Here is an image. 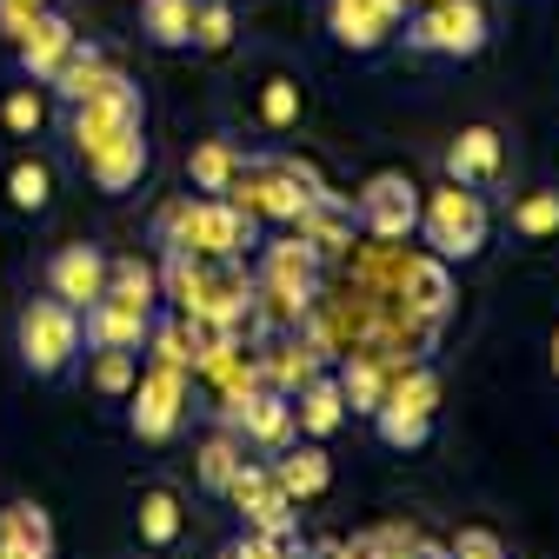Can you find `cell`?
<instances>
[{
  "label": "cell",
  "mask_w": 559,
  "mask_h": 559,
  "mask_svg": "<svg viewBox=\"0 0 559 559\" xmlns=\"http://www.w3.org/2000/svg\"><path fill=\"white\" fill-rule=\"evenodd\" d=\"M154 247H187L200 260H247L260 247V221L234 193H180L154 214Z\"/></svg>",
  "instance_id": "obj_1"
},
{
  "label": "cell",
  "mask_w": 559,
  "mask_h": 559,
  "mask_svg": "<svg viewBox=\"0 0 559 559\" xmlns=\"http://www.w3.org/2000/svg\"><path fill=\"white\" fill-rule=\"evenodd\" d=\"M486 40H493L486 0H413L406 21H400V47L433 53V60H473Z\"/></svg>",
  "instance_id": "obj_2"
},
{
  "label": "cell",
  "mask_w": 559,
  "mask_h": 559,
  "mask_svg": "<svg viewBox=\"0 0 559 559\" xmlns=\"http://www.w3.org/2000/svg\"><path fill=\"white\" fill-rule=\"evenodd\" d=\"M14 354H21V367L34 373V380H67L81 367V307H67V300H27L21 313H14Z\"/></svg>",
  "instance_id": "obj_3"
},
{
  "label": "cell",
  "mask_w": 559,
  "mask_h": 559,
  "mask_svg": "<svg viewBox=\"0 0 559 559\" xmlns=\"http://www.w3.org/2000/svg\"><path fill=\"white\" fill-rule=\"evenodd\" d=\"M486 234H493L486 193H473V187H460V180L419 193V240H427L447 266H453V260H460V266L479 260V253H486Z\"/></svg>",
  "instance_id": "obj_4"
},
{
  "label": "cell",
  "mask_w": 559,
  "mask_h": 559,
  "mask_svg": "<svg viewBox=\"0 0 559 559\" xmlns=\"http://www.w3.org/2000/svg\"><path fill=\"white\" fill-rule=\"evenodd\" d=\"M140 127H147V100H140V87L127 74H114V67L81 100H67V140H74V160L107 147V140H120V133H140Z\"/></svg>",
  "instance_id": "obj_5"
},
{
  "label": "cell",
  "mask_w": 559,
  "mask_h": 559,
  "mask_svg": "<svg viewBox=\"0 0 559 559\" xmlns=\"http://www.w3.org/2000/svg\"><path fill=\"white\" fill-rule=\"evenodd\" d=\"M320 260L326 253L313 240H300V234H280V240L253 247V300H280L300 320V307L320 294Z\"/></svg>",
  "instance_id": "obj_6"
},
{
  "label": "cell",
  "mask_w": 559,
  "mask_h": 559,
  "mask_svg": "<svg viewBox=\"0 0 559 559\" xmlns=\"http://www.w3.org/2000/svg\"><path fill=\"white\" fill-rule=\"evenodd\" d=\"M187 406H193V373L187 367L140 360V380L127 393V427H133V440H147V447L174 440L180 419H187Z\"/></svg>",
  "instance_id": "obj_7"
},
{
  "label": "cell",
  "mask_w": 559,
  "mask_h": 559,
  "mask_svg": "<svg viewBox=\"0 0 559 559\" xmlns=\"http://www.w3.org/2000/svg\"><path fill=\"white\" fill-rule=\"evenodd\" d=\"M433 406H440V373H433V367H406V373L386 386L380 413H373V433H380L393 453H413V447L433 440Z\"/></svg>",
  "instance_id": "obj_8"
},
{
  "label": "cell",
  "mask_w": 559,
  "mask_h": 559,
  "mask_svg": "<svg viewBox=\"0 0 559 559\" xmlns=\"http://www.w3.org/2000/svg\"><path fill=\"white\" fill-rule=\"evenodd\" d=\"M221 427H234L240 433V447L247 453H260V460H273V453H287L294 440H300V419H294V393H280V386H253V393H240L234 406H221Z\"/></svg>",
  "instance_id": "obj_9"
},
{
  "label": "cell",
  "mask_w": 559,
  "mask_h": 559,
  "mask_svg": "<svg viewBox=\"0 0 559 559\" xmlns=\"http://www.w3.org/2000/svg\"><path fill=\"white\" fill-rule=\"evenodd\" d=\"M413 0H320V27L346 47V53H380L400 40Z\"/></svg>",
  "instance_id": "obj_10"
},
{
  "label": "cell",
  "mask_w": 559,
  "mask_h": 559,
  "mask_svg": "<svg viewBox=\"0 0 559 559\" xmlns=\"http://www.w3.org/2000/svg\"><path fill=\"white\" fill-rule=\"evenodd\" d=\"M227 500L240 507L247 533H266V539L300 546V513H294V500L273 486V466H266V460H240V473H234V486H227Z\"/></svg>",
  "instance_id": "obj_11"
},
{
  "label": "cell",
  "mask_w": 559,
  "mask_h": 559,
  "mask_svg": "<svg viewBox=\"0 0 559 559\" xmlns=\"http://www.w3.org/2000/svg\"><path fill=\"white\" fill-rule=\"evenodd\" d=\"M354 221H360V234H373L386 247L406 240V234H419V187L406 174H373L354 193Z\"/></svg>",
  "instance_id": "obj_12"
},
{
  "label": "cell",
  "mask_w": 559,
  "mask_h": 559,
  "mask_svg": "<svg viewBox=\"0 0 559 559\" xmlns=\"http://www.w3.org/2000/svg\"><path fill=\"white\" fill-rule=\"evenodd\" d=\"M107 266H114L107 247H94V240H67V247L47 260V294L67 300V307H94V300L107 294Z\"/></svg>",
  "instance_id": "obj_13"
},
{
  "label": "cell",
  "mask_w": 559,
  "mask_h": 559,
  "mask_svg": "<svg viewBox=\"0 0 559 559\" xmlns=\"http://www.w3.org/2000/svg\"><path fill=\"white\" fill-rule=\"evenodd\" d=\"M447 180H460V187H473V193H486V187H500L507 180V133L500 127H460L453 133V147H447Z\"/></svg>",
  "instance_id": "obj_14"
},
{
  "label": "cell",
  "mask_w": 559,
  "mask_h": 559,
  "mask_svg": "<svg viewBox=\"0 0 559 559\" xmlns=\"http://www.w3.org/2000/svg\"><path fill=\"white\" fill-rule=\"evenodd\" d=\"M147 326H154V313L120 307L107 294L94 307H81V346L87 354H140V346H147Z\"/></svg>",
  "instance_id": "obj_15"
},
{
  "label": "cell",
  "mask_w": 559,
  "mask_h": 559,
  "mask_svg": "<svg viewBox=\"0 0 559 559\" xmlns=\"http://www.w3.org/2000/svg\"><path fill=\"white\" fill-rule=\"evenodd\" d=\"M81 34H74V21L67 14H53V8H40V21L14 40V67H21V81H34V87H47V74L67 60V47H74Z\"/></svg>",
  "instance_id": "obj_16"
},
{
  "label": "cell",
  "mask_w": 559,
  "mask_h": 559,
  "mask_svg": "<svg viewBox=\"0 0 559 559\" xmlns=\"http://www.w3.org/2000/svg\"><path fill=\"white\" fill-rule=\"evenodd\" d=\"M147 127L140 133H120V140H107V147H94V154H81V167H87V180L100 187V193H133L140 180H147Z\"/></svg>",
  "instance_id": "obj_17"
},
{
  "label": "cell",
  "mask_w": 559,
  "mask_h": 559,
  "mask_svg": "<svg viewBox=\"0 0 559 559\" xmlns=\"http://www.w3.org/2000/svg\"><path fill=\"white\" fill-rule=\"evenodd\" d=\"M266 466H273V486H280V493H287L294 507H300V500H320L326 486H333V460H326L320 440H307V447L294 440L287 453H273Z\"/></svg>",
  "instance_id": "obj_18"
},
{
  "label": "cell",
  "mask_w": 559,
  "mask_h": 559,
  "mask_svg": "<svg viewBox=\"0 0 559 559\" xmlns=\"http://www.w3.org/2000/svg\"><path fill=\"white\" fill-rule=\"evenodd\" d=\"M294 419H300V440H333L346 427V400L333 373H307L294 386Z\"/></svg>",
  "instance_id": "obj_19"
},
{
  "label": "cell",
  "mask_w": 559,
  "mask_h": 559,
  "mask_svg": "<svg viewBox=\"0 0 559 559\" xmlns=\"http://www.w3.org/2000/svg\"><path fill=\"white\" fill-rule=\"evenodd\" d=\"M400 294H406V307L419 313V320H447L453 313V273H447V260L440 253H427V260H406V273H400Z\"/></svg>",
  "instance_id": "obj_20"
},
{
  "label": "cell",
  "mask_w": 559,
  "mask_h": 559,
  "mask_svg": "<svg viewBox=\"0 0 559 559\" xmlns=\"http://www.w3.org/2000/svg\"><path fill=\"white\" fill-rule=\"evenodd\" d=\"M0 559H53V520L34 500L0 507Z\"/></svg>",
  "instance_id": "obj_21"
},
{
  "label": "cell",
  "mask_w": 559,
  "mask_h": 559,
  "mask_svg": "<svg viewBox=\"0 0 559 559\" xmlns=\"http://www.w3.org/2000/svg\"><path fill=\"white\" fill-rule=\"evenodd\" d=\"M0 187H8V206H14V214H27V221L53 206V167L40 154H14L8 174H0Z\"/></svg>",
  "instance_id": "obj_22"
},
{
  "label": "cell",
  "mask_w": 559,
  "mask_h": 559,
  "mask_svg": "<svg viewBox=\"0 0 559 559\" xmlns=\"http://www.w3.org/2000/svg\"><path fill=\"white\" fill-rule=\"evenodd\" d=\"M107 300L140 307V313H160V266L140 260V253H120V260L107 266Z\"/></svg>",
  "instance_id": "obj_23"
},
{
  "label": "cell",
  "mask_w": 559,
  "mask_h": 559,
  "mask_svg": "<svg viewBox=\"0 0 559 559\" xmlns=\"http://www.w3.org/2000/svg\"><path fill=\"white\" fill-rule=\"evenodd\" d=\"M240 167H247V154L234 147V140H200V147L187 154V180H193V193H234Z\"/></svg>",
  "instance_id": "obj_24"
},
{
  "label": "cell",
  "mask_w": 559,
  "mask_h": 559,
  "mask_svg": "<svg viewBox=\"0 0 559 559\" xmlns=\"http://www.w3.org/2000/svg\"><path fill=\"white\" fill-rule=\"evenodd\" d=\"M180 526H187L180 493H174V486H147V493H140V546L167 552V546H180Z\"/></svg>",
  "instance_id": "obj_25"
},
{
  "label": "cell",
  "mask_w": 559,
  "mask_h": 559,
  "mask_svg": "<svg viewBox=\"0 0 559 559\" xmlns=\"http://www.w3.org/2000/svg\"><path fill=\"white\" fill-rule=\"evenodd\" d=\"M140 34L154 47H193V0H140Z\"/></svg>",
  "instance_id": "obj_26"
},
{
  "label": "cell",
  "mask_w": 559,
  "mask_h": 559,
  "mask_svg": "<svg viewBox=\"0 0 559 559\" xmlns=\"http://www.w3.org/2000/svg\"><path fill=\"white\" fill-rule=\"evenodd\" d=\"M100 74H107V53H100L94 40H74V47H67V60H60L53 74H47V87H53L60 100H81V94H87Z\"/></svg>",
  "instance_id": "obj_27"
},
{
  "label": "cell",
  "mask_w": 559,
  "mask_h": 559,
  "mask_svg": "<svg viewBox=\"0 0 559 559\" xmlns=\"http://www.w3.org/2000/svg\"><path fill=\"white\" fill-rule=\"evenodd\" d=\"M333 380H340V400L354 406V413H367V419L380 413V400H386V373H380V360H373V354H354Z\"/></svg>",
  "instance_id": "obj_28"
},
{
  "label": "cell",
  "mask_w": 559,
  "mask_h": 559,
  "mask_svg": "<svg viewBox=\"0 0 559 559\" xmlns=\"http://www.w3.org/2000/svg\"><path fill=\"white\" fill-rule=\"evenodd\" d=\"M300 81H287V74H266L260 81V100H253V114H260V127L266 133H294L300 127Z\"/></svg>",
  "instance_id": "obj_29"
},
{
  "label": "cell",
  "mask_w": 559,
  "mask_h": 559,
  "mask_svg": "<svg viewBox=\"0 0 559 559\" xmlns=\"http://www.w3.org/2000/svg\"><path fill=\"white\" fill-rule=\"evenodd\" d=\"M240 460H247V447H240V433L234 427H221L214 440L200 447V486L206 493H221L227 500V486H234V473H240Z\"/></svg>",
  "instance_id": "obj_30"
},
{
  "label": "cell",
  "mask_w": 559,
  "mask_h": 559,
  "mask_svg": "<svg viewBox=\"0 0 559 559\" xmlns=\"http://www.w3.org/2000/svg\"><path fill=\"white\" fill-rule=\"evenodd\" d=\"M513 234L520 240H552L559 234V187H533L513 200Z\"/></svg>",
  "instance_id": "obj_31"
},
{
  "label": "cell",
  "mask_w": 559,
  "mask_h": 559,
  "mask_svg": "<svg viewBox=\"0 0 559 559\" xmlns=\"http://www.w3.org/2000/svg\"><path fill=\"white\" fill-rule=\"evenodd\" d=\"M193 47L206 53L234 47V0H193Z\"/></svg>",
  "instance_id": "obj_32"
},
{
  "label": "cell",
  "mask_w": 559,
  "mask_h": 559,
  "mask_svg": "<svg viewBox=\"0 0 559 559\" xmlns=\"http://www.w3.org/2000/svg\"><path fill=\"white\" fill-rule=\"evenodd\" d=\"M87 360H94L87 380H94L100 400H127V393H133V380H140V354H87Z\"/></svg>",
  "instance_id": "obj_33"
},
{
  "label": "cell",
  "mask_w": 559,
  "mask_h": 559,
  "mask_svg": "<svg viewBox=\"0 0 559 559\" xmlns=\"http://www.w3.org/2000/svg\"><path fill=\"white\" fill-rule=\"evenodd\" d=\"M40 120H47L40 87H34V81H27V87H8V100H0V127H8L14 140H27V133H40Z\"/></svg>",
  "instance_id": "obj_34"
},
{
  "label": "cell",
  "mask_w": 559,
  "mask_h": 559,
  "mask_svg": "<svg viewBox=\"0 0 559 559\" xmlns=\"http://www.w3.org/2000/svg\"><path fill=\"white\" fill-rule=\"evenodd\" d=\"M447 559H507V539L493 526H460L453 546H447Z\"/></svg>",
  "instance_id": "obj_35"
},
{
  "label": "cell",
  "mask_w": 559,
  "mask_h": 559,
  "mask_svg": "<svg viewBox=\"0 0 559 559\" xmlns=\"http://www.w3.org/2000/svg\"><path fill=\"white\" fill-rule=\"evenodd\" d=\"M34 21H40V0H0V34L8 40H21Z\"/></svg>",
  "instance_id": "obj_36"
},
{
  "label": "cell",
  "mask_w": 559,
  "mask_h": 559,
  "mask_svg": "<svg viewBox=\"0 0 559 559\" xmlns=\"http://www.w3.org/2000/svg\"><path fill=\"white\" fill-rule=\"evenodd\" d=\"M546 354H552L546 367H552V380H559V326H552V340H546Z\"/></svg>",
  "instance_id": "obj_37"
},
{
  "label": "cell",
  "mask_w": 559,
  "mask_h": 559,
  "mask_svg": "<svg viewBox=\"0 0 559 559\" xmlns=\"http://www.w3.org/2000/svg\"><path fill=\"white\" fill-rule=\"evenodd\" d=\"M221 559H240V552H234V546H227V552H221Z\"/></svg>",
  "instance_id": "obj_38"
},
{
  "label": "cell",
  "mask_w": 559,
  "mask_h": 559,
  "mask_svg": "<svg viewBox=\"0 0 559 559\" xmlns=\"http://www.w3.org/2000/svg\"><path fill=\"white\" fill-rule=\"evenodd\" d=\"M413 559H433V552H413Z\"/></svg>",
  "instance_id": "obj_39"
}]
</instances>
